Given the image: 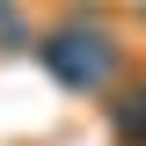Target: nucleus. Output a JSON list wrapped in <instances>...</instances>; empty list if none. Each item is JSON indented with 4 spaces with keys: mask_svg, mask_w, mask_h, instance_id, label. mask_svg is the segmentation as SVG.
<instances>
[{
    "mask_svg": "<svg viewBox=\"0 0 146 146\" xmlns=\"http://www.w3.org/2000/svg\"><path fill=\"white\" fill-rule=\"evenodd\" d=\"M36 58H44L73 95H110V88L131 73L139 44H131V36H117L95 7H66L58 22H44V29H36Z\"/></svg>",
    "mask_w": 146,
    "mask_h": 146,
    "instance_id": "1",
    "label": "nucleus"
},
{
    "mask_svg": "<svg viewBox=\"0 0 146 146\" xmlns=\"http://www.w3.org/2000/svg\"><path fill=\"white\" fill-rule=\"evenodd\" d=\"M110 131H117V146H146V95L110 102Z\"/></svg>",
    "mask_w": 146,
    "mask_h": 146,
    "instance_id": "2",
    "label": "nucleus"
}]
</instances>
